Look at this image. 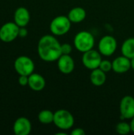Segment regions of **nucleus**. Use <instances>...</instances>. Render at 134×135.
I'll return each mask as SVG.
<instances>
[{
	"mask_svg": "<svg viewBox=\"0 0 134 135\" xmlns=\"http://www.w3.org/2000/svg\"><path fill=\"white\" fill-rule=\"evenodd\" d=\"M13 131L16 135H28L31 133L32 124L25 117H19L13 123Z\"/></svg>",
	"mask_w": 134,
	"mask_h": 135,
	"instance_id": "10",
	"label": "nucleus"
},
{
	"mask_svg": "<svg viewBox=\"0 0 134 135\" xmlns=\"http://www.w3.org/2000/svg\"><path fill=\"white\" fill-rule=\"evenodd\" d=\"M20 27L15 22L5 23L0 28V40L4 43H10L17 39Z\"/></svg>",
	"mask_w": 134,
	"mask_h": 135,
	"instance_id": "6",
	"label": "nucleus"
},
{
	"mask_svg": "<svg viewBox=\"0 0 134 135\" xmlns=\"http://www.w3.org/2000/svg\"><path fill=\"white\" fill-rule=\"evenodd\" d=\"M130 63H131V68L134 70V57L130 59Z\"/></svg>",
	"mask_w": 134,
	"mask_h": 135,
	"instance_id": "26",
	"label": "nucleus"
},
{
	"mask_svg": "<svg viewBox=\"0 0 134 135\" xmlns=\"http://www.w3.org/2000/svg\"><path fill=\"white\" fill-rule=\"evenodd\" d=\"M115 130L117 131L118 134H128L129 133L131 132V127H130V124L125 123V122H121L118 123L116 125Z\"/></svg>",
	"mask_w": 134,
	"mask_h": 135,
	"instance_id": "19",
	"label": "nucleus"
},
{
	"mask_svg": "<svg viewBox=\"0 0 134 135\" xmlns=\"http://www.w3.org/2000/svg\"><path fill=\"white\" fill-rule=\"evenodd\" d=\"M71 21L68 17L60 15L54 17L50 24V30L54 36H63L66 34L71 28Z\"/></svg>",
	"mask_w": 134,
	"mask_h": 135,
	"instance_id": "4",
	"label": "nucleus"
},
{
	"mask_svg": "<svg viewBox=\"0 0 134 135\" xmlns=\"http://www.w3.org/2000/svg\"><path fill=\"white\" fill-rule=\"evenodd\" d=\"M117 46V40L112 36H104L100 39L98 44L99 51L104 56L112 55L115 52Z\"/></svg>",
	"mask_w": 134,
	"mask_h": 135,
	"instance_id": "7",
	"label": "nucleus"
},
{
	"mask_svg": "<svg viewBox=\"0 0 134 135\" xmlns=\"http://www.w3.org/2000/svg\"><path fill=\"white\" fill-rule=\"evenodd\" d=\"M38 119L42 124H51L54 121V113L50 110H43L39 113Z\"/></svg>",
	"mask_w": 134,
	"mask_h": 135,
	"instance_id": "18",
	"label": "nucleus"
},
{
	"mask_svg": "<svg viewBox=\"0 0 134 135\" xmlns=\"http://www.w3.org/2000/svg\"><path fill=\"white\" fill-rule=\"evenodd\" d=\"M71 134L72 135H85V131H84L82 128H76V129H74V130H73V131H72Z\"/></svg>",
	"mask_w": 134,
	"mask_h": 135,
	"instance_id": "23",
	"label": "nucleus"
},
{
	"mask_svg": "<svg viewBox=\"0 0 134 135\" xmlns=\"http://www.w3.org/2000/svg\"><path fill=\"white\" fill-rule=\"evenodd\" d=\"M54 124L59 129L67 131L74 124L73 115L66 109H59L54 113Z\"/></svg>",
	"mask_w": 134,
	"mask_h": 135,
	"instance_id": "3",
	"label": "nucleus"
},
{
	"mask_svg": "<svg viewBox=\"0 0 134 135\" xmlns=\"http://www.w3.org/2000/svg\"><path fill=\"white\" fill-rule=\"evenodd\" d=\"M107 80V75L104 71L100 68L92 70L90 74V81L95 86H102Z\"/></svg>",
	"mask_w": 134,
	"mask_h": 135,
	"instance_id": "15",
	"label": "nucleus"
},
{
	"mask_svg": "<svg viewBox=\"0 0 134 135\" xmlns=\"http://www.w3.org/2000/svg\"><path fill=\"white\" fill-rule=\"evenodd\" d=\"M67 17L72 23H80L85 19L86 11L84 8L77 6L70 9Z\"/></svg>",
	"mask_w": 134,
	"mask_h": 135,
	"instance_id": "16",
	"label": "nucleus"
},
{
	"mask_svg": "<svg viewBox=\"0 0 134 135\" xmlns=\"http://www.w3.org/2000/svg\"><path fill=\"white\" fill-rule=\"evenodd\" d=\"M18 82L21 86H25L28 85V76H25V75H20L19 79H18Z\"/></svg>",
	"mask_w": 134,
	"mask_h": 135,
	"instance_id": "22",
	"label": "nucleus"
},
{
	"mask_svg": "<svg viewBox=\"0 0 134 135\" xmlns=\"http://www.w3.org/2000/svg\"><path fill=\"white\" fill-rule=\"evenodd\" d=\"M102 61L101 54L100 51L91 49L83 53L82 63L88 70H94L99 68L100 64Z\"/></svg>",
	"mask_w": 134,
	"mask_h": 135,
	"instance_id": "8",
	"label": "nucleus"
},
{
	"mask_svg": "<svg viewBox=\"0 0 134 135\" xmlns=\"http://www.w3.org/2000/svg\"><path fill=\"white\" fill-rule=\"evenodd\" d=\"M57 134V135H59V134H62V135H66V133H59V132H58V133H57V134Z\"/></svg>",
	"mask_w": 134,
	"mask_h": 135,
	"instance_id": "27",
	"label": "nucleus"
},
{
	"mask_svg": "<svg viewBox=\"0 0 134 135\" xmlns=\"http://www.w3.org/2000/svg\"><path fill=\"white\" fill-rule=\"evenodd\" d=\"M14 70L19 75L29 76L34 72L35 64L31 58L21 55L17 57L13 63Z\"/></svg>",
	"mask_w": 134,
	"mask_h": 135,
	"instance_id": "5",
	"label": "nucleus"
},
{
	"mask_svg": "<svg viewBox=\"0 0 134 135\" xmlns=\"http://www.w3.org/2000/svg\"><path fill=\"white\" fill-rule=\"evenodd\" d=\"M37 51L43 61L48 62H54L62 55V44L54 36L45 35L39 40Z\"/></svg>",
	"mask_w": 134,
	"mask_h": 135,
	"instance_id": "1",
	"label": "nucleus"
},
{
	"mask_svg": "<svg viewBox=\"0 0 134 135\" xmlns=\"http://www.w3.org/2000/svg\"><path fill=\"white\" fill-rule=\"evenodd\" d=\"M131 68L130 59L122 55L117 57L112 62V70L117 74L126 73Z\"/></svg>",
	"mask_w": 134,
	"mask_h": 135,
	"instance_id": "12",
	"label": "nucleus"
},
{
	"mask_svg": "<svg viewBox=\"0 0 134 135\" xmlns=\"http://www.w3.org/2000/svg\"><path fill=\"white\" fill-rule=\"evenodd\" d=\"M72 51V46L70 44H62V55H70Z\"/></svg>",
	"mask_w": 134,
	"mask_h": 135,
	"instance_id": "21",
	"label": "nucleus"
},
{
	"mask_svg": "<svg viewBox=\"0 0 134 135\" xmlns=\"http://www.w3.org/2000/svg\"><path fill=\"white\" fill-rule=\"evenodd\" d=\"M99 68L101 69L105 73H107L112 70V62H110L109 60H102Z\"/></svg>",
	"mask_w": 134,
	"mask_h": 135,
	"instance_id": "20",
	"label": "nucleus"
},
{
	"mask_svg": "<svg viewBox=\"0 0 134 135\" xmlns=\"http://www.w3.org/2000/svg\"><path fill=\"white\" fill-rule=\"evenodd\" d=\"M28 35V30L24 27H20L19 28V33L18 36L20 37H25Z\"/></svg>",
	"mask_w": 134,
	"mask_h": 135,
	"instance_id": "24",
	"label": "nucleus"
},
{
	"mask_svg": "<svg viewBox=\"0 0 134 135\" xmlns=\"http://www.w3.org/2000/svg\"><path fill=\"white\" fill-rule=\"evenodd\" d=\"M73 44L79 51L84 53L93 48L95 39L91 32L88 31H81L75 36Z\"/></svg>",
	"mask_w": 134,
	"mask_h": 135,
	"instance_id": "2",
	"label": "nucleus"
},
{
	"mask_svg": "<svg viewBox=\"0 0 134 135\" xmlns=\"http://www.w3.org/2000/svg\"><path fill=\"white\" fill-rule=\"evenodd\" d=\"M13 21L19 27H25L30 21V13L25 7H18L13 15Z\"/></svg>",
	"mask_w": 134,
	"mask_h": 135,
	"instance_id": "13",
	"label": "nucleus"
},
{
	"mask_svg": "<svg viewBox=\"0 0 134 135\" xmlns=\"http://www.w3.org/2000/svg\"><path fill=\"white\" fill-rule=\"evenodd\" d=\"M120 113L123 119H131L134 116V97L125 96L120 101Z\"/></svg>",
	"mask_w": 134,
	"mask_h": 135,
	"instance_id": "9",
	"label": "nucleus"
},
{
	"mask_svg": "<svg viewBox=\"0 0 134 135\" xmlns=\"http://www.w3.org/2000/svg\"><path fill=\"white\" fill-rule=\"evenodd\" d=\"M28 85L33 91H41L44 89L46 85V81L44 78L39 74L32 73L28 76Z\"/></svg>",
	"mask_w": 134,
	"mask_h": 135,
	"instance_id": "14",
	"label": "nucleus"
},
{
	"mask_svg": "<svg viewBox=\"0 0 134 135\" xmlns=\"http://www.w3.org/2000/svg\"><path fill=\"white\" fill-rule=\"evenodd\" d=\"M132 120H131V122H130V127H131V131L134 133V116L131 119Z\"/></svg>",
	"mask_w": 134,
	"mask_h": 135,
	"instance_id": "25",
	"label": "nucleus"
},
{
	"mask_svg": "<svg viewBox=\"0 0 134 135\" xmlns=\"http://www.w3.org/2000/svg\"><path fill=\"white\" fill-rule=\"evenodd\" d=\"M122 55L132 59L134 57V38L126 39L122 45Z\"/></svg>",
	"mask_w": 134,
	"mask_h": 135,
	"instance_id": "17",
	"label": "nucleus"
},
{
	"mask_svg": "<svg viewBox=\"0 0 134 135\" xmlns=\"http://www.w3.org/2000/svg\"><path fill=\"white\" fill-rule=\"evenodd\" d=\"M58 61V68L62 74H71L75 67L73 59L70 55H62Z\"/></svg>",
	"mask_w": 134,
	"mask_h": 135,
	"instance_id": "11",
	"label": "nucleus"
}]
</instances>
